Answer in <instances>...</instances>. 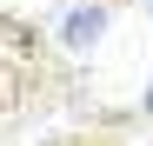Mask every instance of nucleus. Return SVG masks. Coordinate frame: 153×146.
Here are the masks:
<instances>
[{
  "mask_svg": "<svg viewBox=\"0 0 153 146\" xmlns=\"http://www.w3.org/2000/svg\"><path fill=\"white\" fill-rule=\"evenodd\" d=\"M146 113H153V93H146Z\"/></svg>",
  "mask_w": 153,
  "mask_h": 146,
  "instance_id": "f03ea898",
  "label": "nucleus"
},
{
  "mask_svg": "<svg viewBox=\"0 0 153 146\" xmlns=\"http://www.w3.org/2000/svg\"><path fill=\"white\" fill-rule=\"evenodd\" d=\"M100 33H107V7H67L60 13V40L67 46H93Z\"/></svg>",
  "mask_w": 153,
  "mask_h": 146,
  "instance_id": "f257e3e1",
  "label": "nucleus"
}]
</instances>
